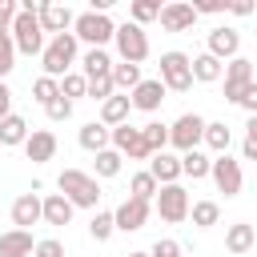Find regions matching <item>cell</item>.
<instances>
[{
	"instance_id": "e575fe53",
	"label": "cell",
	"mask_w": 257,
	"mask_h": 257,
	"mask_svg": "<svg viewBox=\"0 0 257 257\" xmlns=\"http://www.w3.org/2000/svg\"><path fill=\"white\" fill-rule=\"evenodd\" d=\"M141 133H145V141H149V149H153V153H165V145H169V124L149 120V124H141Z\"/></svg>"
},
{
	"instance_id": "484cf974",
	"label": "cell",
	"mask_w": 257,
	"mask_h": 257,
	"mask_svg": "<svg viewBox=\"0 0 257 257\" xmlns=\"http://www.w3.org/2000/svg\"><path fill=\"white\" fill-rule=\"evenodd\" d=\"M24 141H28V120L16 116V112H8V116L0 120V145L12 149V145H24Z\"/></svg>"
},
{
	"instance_id": "1f68e13d",
	"label": "cell",
	"mask_w": 257,
	"mask_h": 257,
	"mask_svg": "<svg viewBox=\"0 0 257 257\" xmlns=\"http://www.w3.org/2000/svg\"><path fill=\"white\" fill-rule=\"evenodd\" d=\"M229 141H233V133H229L225 120H209V124H205V145H209L213 153H229Z\"/></svg>"
},
{
	"instance_id": "836d02e7",
	"label": "cell",
	"mask_w": 257,
	"mask_h": 257,
	"mask_svg": "<svg viewBox=\"0 0 257 257\" xmlns=\"http://www.w3.org/2000/svg\"><path fill=\"white\" fill-rule=\"evenodd\" d=\"M60 96H68V100L88 96V76H84V72H68V76H60Z\"/></svg>"
},
{
	"instance_id": "30bf717a",
	"label": "cell",
	"mask_w": 257,
	"mask_h": 257,
	"mask_svg": "<svg viewBox=\"0 0 257 257\" xmlns=\"http://www.w3.org/2000/svg\"><path fill=\"white\" fill-rule=\"evenodd\" d=\"M209 177H213V185L225 193V197H237L241 193V161H233L229 153H217L213 157V169H209Z\"/></svg>"
},
{
	"instance_id": "7bdbcfd3",
	"label": "cell",
	"mask_w": 257,
	"mask_h": 257,
	"mask_svg": "<svg viewBox=\"0 0 257 257\" xmlns=\"http://www.w3.org/2000/svg\"><path fill=\"white\" fill-rule=\"evenodd\" d=\"M32 257H64V245L56 237H44V241H36V253Z\"/></svg>"
},
{
	"instance_id": "681fc988",
	"label": "cell",
	"mask_w": 257,
	"mask_h": 257,
	"mask_svg": "<svg viewBox=\"0 0 257 257\" xmlns=\"http://www.w3.org/2000/svg\"><path fill=\"white\" fill-rule=\"evenodd\" d=\"M120 0H92V12H108V8H116Z\"/></svg>"
},
{
	"instance_id": "d6986e66",
	"label": "cell",
	"mask_w": 257,
	"mask_h": 257,
	"mask_svg": "<svg viewBox=\"0 0 257 257\" xmlns=\"http://www.w3.org/2000/svg\"><path fill=\"white\" fill-rule=\"evenodd\" d=\"M40 24H44L48 36H60V32H68V24H76V16H72L68 4H56V0H52V4L40 12Z\"/></svg>"
},
{
	"instance_id": "816d5d0a",
	"label": "cell",
	"mask_w": 257,
	"mask_h": 257,
	"mask_svg": "<svg viewBox=\"0 0 257 257\" xmlns=\"http://www.w3.org/2000/svg\"><path fill=\"white\" fill-rule=\"evenodd\" d=\"M141 4H149V8H157V12L165 8V0H141Z\"/></svg>"
},
{
	"instance_id": "277c9868",
	"label": "cell",
	"mask_w": 257,
	"mask_h": 257,
	"mask_svg": "<svg viewBox=\"0 0 257 257\" xmlns=\"http://www.w3.org/2000/svg\"><path fill=\"white\" fill-rule=\"evenodd\" d=\"M12 40H16V52H28V56H40L44 52V24L36 12H16L12 20Z\"/></svg>"
},
{
	"instance_id": "3957f363",
	"label": "cell",
	"mask_w": 257,
	"mask_h": 257,
	"mask_svg": "<svg viewBox=\"0 0 257 257\" xmlns=\"http://www.w3.org/2000/svg\"><path fill=\"white\" fill-rule=\"evenodd\" d=\"M76 40H84L88 48H104L112 36H116V24L108 20V12H80L76 24H72Z\"/></svg>"
},
{
	"instance_id": "cb8c5ba5",
	"label": "cell",
	"mask_w": 257,
	"mask_h": 257,
	"mask_svg": "<svg viewBox=\"0 0 257 257\" xmlns=\"http://www.w3.org/2000/svg\"><path fill=\"white\" fill-rule=\"evenodd\" d=\"M72 201L64 197V193H48L44 197V225H68L72 221Z\"/></svg>"
},
{
	"instance_id": "7402d4cb",
	"label": "cell",
	"mask_w": 257,
	"mask_h": 257,
	"mask_svg": "<svg viewBox=\"0 0 257 257\" xmlns=\"http://www.w3.org/2000/svg\"><path fill=\"white\" fill-rule=\"evenodd\" d=\"M128 112H133V96H120V92H112L108 100H100V120H104L108 128L124 124V120H128Z\"/></svg>"
},
{
	"instance_id": "d590c367",
	"label": "cell",
	"mask_w": 257,
	"mask_h": 257,
	"mask_svg": "<svg viewBox=\"0 0 257 257\" xmlns=\"http://www.w3.org/2000/svg\"><path fill=\"white\" fill-rule=\"evenodd\" d=\"M120 161H124V153L100 149V153H96V177H116V173H120Z\"/></svg>"
},
{
	"instance_id": "ab89813d",
	"label": "cell",
	"mask_w": 257,
	"mask_h": 257,
	"mask_svg": "<svg viewBox=\"0 0 257 257\" xmlns=\"http://www.w3.org/2000/svg\"><path fill=\"white\" fill-rule=\"evenodd\" d=\"M44 112H48V120H52V124H60V120H68V116H72V100H68V96H56V100H48V104H44Z\"/></svg>"
},
{
	"instance_id": "f6af8a7d",
	"label": "cell",
	"mask_w": 257,
	"mask_h": 257,
	"mask_svg": "<svg viewBox=\"0 0 257 257\" xmlns=\"http://www.w3.org/2000/svg\"><path fill=\"white\" fill-rule=\"evenodd\" d=\"M229 12L233 16H253L257 12V0H229Z\"/></svg>"
},
{
	"instance_id": "ac0fdd59",
	"label": "cell",
	"mask_w": 257,
	"mask_h": 257,
	"mask_svg": "<svg viewBox=\"0 0 257 257\" xmlns=\"http://www.w3.org/2000/svg\"><path fill=\"white\" fill-rule=\"evenodd\" d=\"M36 253V241L28 229H8L0 233V257H32Z\"/></svg>"
},
{
	"instance_id": "f907efd6",
	"label": "cell",
	"mask_w": 257,
	"mask_h": 257,
	"mask_svg": "<svg viewBox=\"0 0 257 257\" xmlns=\"http://www.w3.org/2000/svg\"><path fill=\"white\" fill-rule=\"evenodd\" d=\"M245 137H249V141H257V112L249 116V124H245Z\"/></svg>"
},
{
	"instance_id": "f546056e",
	"label": "cell",
	"mask_w": 257,
	"mask_h": 257,
	"mask_svg": "<svg viewBox=\"0 0 257 257\" xmlns=\"http://www.w3.org/2000/svg\"><path fill=\"white\" fill-rule=\"evenodd\" d=\"M189 217H193L197 229H213V225L221 221V205H217V201H193Z\"/></svg>"
},
{
	"instance_id": "7dc6e473",
	"label": "cell",
	"mask_w": 257,
	"mask_h": 257,
	"mask_svg": "<svg viewBox=\"0 0 257 257\" xmlns=\"http://www.w3.org/2000/svg\"><path fill=\"white\" fill-rule=\"evenodd\" d=\"M8 112H12V88H8L4 80H0V120H4Z\"/></svg>"
},
{
	"instance_id": "7a4b0ae2",
	"label": "cell",
	"mask_w": 257,
	"mask_h": 257,
	"mask_svg": "<svg viewBox=\"0 0 257 257\" xmlns=\"http://www.w3.org/2000/svg\"><path fill=\"white\" fill-rule=\"evenodd\" d=\"M76 32H60V36H52L48 44H44V52H40V64H44V76H68V68H72V60H76Z\"/></svg>"
},
{
	"instance_id": "6da1fadb",
	"label": "cell",
	"mask_w": 257,
	"mask_h": 257,
	"mask_svg": "<svg viewBox=\"0 0 257 257\" xmlns=\"http://www.w3.org/2000/svg\"><path fill=\"white\" fill-rule=\"evenodd\" d=\"M56 189L76 205V209H96L100 201V185H96V173H80V169H64L56 177Z\"/></svg>"
},
{
	"instance_id": "7c38bea8",
	"label": "cell",
	"mask_w": 257,
	"mask_h": 257,
	"mask_svg": "<svg viewBox=\"0 0 257 257\" xmlns=\"http://www.w3.org/2000/svg\"><path fill=\"white\" fill-rule=\"evenodd\" d=\"M112 217H116V229H120V233H137V229H145V221H149V201L124 197V201L112 209Z\"/></svg>"
},
{
	"instance_id": "d4e9b609",
	"label": "cell",
	"mask_w": 257,
	"mask_h": 257,
	"mask_svg": "<svg viewBox=\"0 0 257 257\" xmlns=\"http://www.w3.org/2000/svg\"><path fill=\"white\" fill-rule=\"evenodd\" d=\"M225 76V60H217L213 52H201V56H193V80H201V84H213V80H221Z\"/></svg>"
},
{
	"instance_id": "9c48e42d",
	"label": "cell",
	"mask_w": 257,
	"mask_h": 257,
	"mask_svg": "<svg viewBox=\"0 0 257 257\" xmlns=\"http://www.w3.org/2000/svg\"><path fill=\"white\" fill-rule=\"evenodd\" d=\"M112 149H116V153H124L128 161H149V157H153V149H149L145 133H141V128H133L128 120L112 128Z\"/></svg>"
},
{
	"instance_id": "b9f144b4",
	"label": "cell",
	"mask_w": 257,
	"mask_h": 257,
	"mask_svg": "<svg viewBox=\"0 0 257 257\" xmlns=\"http://www.w3.org/2000/svg\"><path fill=\"white\" fill-rule=\"evenodd\" d=\"M149 253H153V257H181V245H177L173 237H161V241H153Z\"/></svg>"
},
{
	"instance_id": "f1b7e54d",
	"label": "cell",
	"mask_w": 257,
	"mask_h": 257,
	"mask_svg": "<svg viewBox=\"0 0 257 257\" xmlns=\"http://www.w3.org/2000/svg\"><path fill=\"white\" fill-rule=\"evenodd\" d=\"M209 169H213V161H209L201 149H189V153H181V173H185V177L201 181V177H209Z\"/></svg>"
},
{
	"instance_id": "44dd1931",
	"label": "cell",
	"mask_w": 257,
	"mask_h": 257,
	"mask_svg": "<svg viewBox=\"0 0 257 257\" xmlns=\"http://www.w3.org/2000/svg\"><path fill=\"white\" fill-rule=\"evenodd\" d=\"M253 241H257V233H253V225H249V221H233V225L225 229V249H229L233 257L249 253V249H253Z\"/></svg>"
},
{
	"instance_id": "4316f807",
	"label": "cell",
	"mask_w": 257,
	"mask_h": 257,
	"mask_svg": "<svg viewBox=\"0 0 257 257\" xmlns=\"http://www.w3.org/2000/svg\"><path fill=\"white\" fill-rule=\"evenodd\" d=\"M157 193H161V181H157L149 169L133 173V181H128V197H141V201H157Z\"/></svg>"
},
{
	"instance_id": "db71d44e",
	"label": "cell",
	"mask_w": 257,
	"mask_h": 257,
	"mask_svg": "<svg viewBox=\"0 0 257 257\" xmlns=\"http://www.w3.org/2000/svg\"><path fill=\"white\" fill-rule=\"evenodd\" d=\"M165 4H173V0H165Z\"/></svg>"
},
{
	"instance_id": "d6a6232c",
	"label": "cell",
	"mask_w": 257,
	"mask_h": 257,
	"mask_svg": "<svg viewBox=\"0 0 257 257\" xmlns=\"http://www.w3.org/2000/svg\"><path fill=\"white\" fill-rule=\"evenodd\" d=\"M88 233H92V241H108V237L116 233V217L104 213V209H96L92 221H88Z\"/></svg>"
},
{
	"instance_id": "ba28073f",
	"label": "cell",
	"mask_w": 257,
	"mask_h": 257,
	"mask_svg": "<svg viewBox=\"0 0 257 257\" xmlns=\"http://www.w3.org/2000/svg\"><path fill=\"white\" fill-rule=\"evenodd\" d=\"M189 193L173 181V185H161V193H157V213H161V221H169V225H181L185 217H189Z\"/></svg>"
},
{
	"instance_id": "52a82bcc",
	"label": "cell",
	"mask_w": 257,
	"mask_h": 257,
	"mask_svg": "<svg viewBox=\"0 0 257 257\" xmlns=\"http://www.w3.org/2000/svg\"><path fill=\"white\" fill-rule=\"evenodd\" d=\"M205 124H209V120H201L197 112H185V116H177V120L169 124V145H173V149H181V153L197 149V145L205 141Z\"/></svg>"
},
{
	"instance_id": "74e56055",
	"label": "cell",
	"mask_w": 257,
	"mask_h": 257,
	"mask_svg": "<svg viewBox=\"0 0 257 257\" xmlns=\"http://www.w3.org/2000/svg\"><path fill=\"white\" fill-rule=\"evenodd\" d=\"M12 68H16V40H12L8 32H0V80H4Z\"/></svg>"
},
{
	"instance_id": "bcb514c9",
	"label": "cell",
	"mask_w": 257,
	"mask_h": 257,
	"mask_svg": "<svg viewBox=\"0 0 257 257\" xmlns=\"http://www.w3.org/2000/svg\"><path fill=\"white\" fill-rule=\"evenodd\" d=\"M241 108H245V112H249V116H253V112H257V80H253V84H249V88H245V92H241Z\"/></svg>"
},
{
	"instance_id": "ee69618b",
	"label": "cell",
	"mask_w": 257,
	"mask_h": 257,
	"mask_svg": "<svg viewBox=\"0 0 257 257\" xmlns=\"http://www.w3.org/2000/svg\"><path fill=\"white\" fill-rule=\"evenodd\" d=\"M20 0H0V32H12V20H16V8Z\"/></svg>"
},
{
	"instance_id": "8992f818",
	"label": "cell",
	"mask_w": 257,
	"mask_h": 257,
	"mask_svg": "<svg viewBox=\"0 0 257 257\" xmlns=\"http://www.w3.org/2000/svg\"><path fill=\"white\" fill-rule=\"evenodd\" d=\"M161 80L169 92H189L193 88V60L185 52H161Z\"/></svg>"
},
{
	"instance_id": "4dcf8cb0",
	"label": "cell",
	"mask_w": 257,
	"mask_h": 257,
	"mask_svg": "<svg viewBox=\"0 0 257 257\" xmlns=\"http://www.w3.org/2000/svg\"><path fill=\"white\" fill-rule=\"evenodd\" d=\"M108 72H112V56L104 48H88L84 52V76L92 80V76H108Z\"/></svg>"
},
{
	"instance_id": "f35d334b",
	"label": "cell",
	"mask_w": 257,
	"mask_h": 257,
	"mask_svg": "<svg viewBox=\"0 0 257 257\" xmlns=\"http://www.w3.org/2000/svg\"><path fill=\"white\" fill-rule=\"evenodd\" d=\"M112 92H116L112 72H108V76H92V80H88V96H92V100H108Z\"/></svg>"
},
{
	"instance_id": "c3c4849f",
	"label": "cell",
	"mask_w": 257,
	"mask_h": 257,
	"mask_svg": "<svg viewBox=\"0 0 257 257\" xmlns=\"http://www.w3.org/2000/svg\"><path fill=\"white\" fill-rule=\"evenodd\" d=\"M48 4H52V0H20V12H36V16H40Z\"/></svg>"
},
{
	"instance_id": "83f0119b",
	"label": "cell",
	"mask_w": 257,
	"mask_h": 257,
	"mask_svg": "<svg viewBox=\"0 0 257 257\" xmlns=\"http://www.w3.org/2000/svg\"><path fill=\"white\" fill-rule=\"evenodd\" d=\"M141 80H145V76H141V64H128V60L112 64V84H116V92H133Z\"/></svg>"
},
{
	"instance_id": "ffe728a7",
	"label": "cell",
	"mask_w": 257,
	"mask_h": 257,
	"mask_svg": "<svg viewBox=\"0 0 257 257\" xmlns=\"http://www.w3.org/2000/svg\"><path fill=\"white\" fill-rule=\"evenodd\" d=\"M76 141H80V149H88V153H100V149H108V141H112V128H108L104 120H88V124H80Z\"/></svg>"
},
{
	"instance_id": "60d3db41",
	"label": "cell",
	"mask_w": 257,
	"mask_h": 257,
	"mask_svg": "<svg viewBox=\"0 0 257 257\" xmlns=\"http://www.w3.org/2000/svg\"><path fill=\"white\" fill-rule=\"evenodd\" d=\"M197 8V16H217V12H229V0H189Z\"/></svg>"
},
{
	"instance_id": "5b68a950",
	"label": "cell",
	"mask_w": 257,
	"mask_h": 257,
	"mask_svg": "<svg viewBox=\"0 0 257 257\" xmlns=\"http://www.w3.org/2000/svg\"><path fill=\"white\" fill-rule=\"evenodd\" d=\"M112 44H116L120 60H128V64H141V60L149 56V36H145V28H141V24H133V20L116 24V36H112Z\"/></svg>"
},
{
	"instance_id": "f5cc1de1",
	"label": "cell",
	"mask_w": 257,
	"mask_h": 257,
	"mask_svg": "<svg viewBox=\"0 0 257 257\" xmlns=\"http://www.w3.org/2000/svg\"><path fill=\"white\" fill-rule=\"evenodd\" d=\"M128 257H153V253H128Z\"/></svg>"
},
{
	"instance_id": "e0dca14e",
	"label": "cell",
	"mask_w": 257,
	"mask_h": 257,
	"mask_svg": "<svg viewBox=\"0 0 257 257\" xmlns=\"http://www.w3.org/2000/svg\"><path fill=\"white\" fill-rule=\"evenodd\" d=\"M237 48H241V32L237 28H213L209 32V48L205 52H213L217 60H233Z\"/></svg>"
},
{
	"instance_id": "603a6c76",
	"label": "cell",
	"mask_w": 257,
	"mask_h": 257,
	"mask_svg": "<svg viewBox=\"0 0 257 257\" xmlns=\"http://www.w3.org/2000/svg\"><path fill=\"white\" fill-rule=\"evenodd\" d=\"M149 173H153L161 185H173L177 177H185V173H181V157H173V153H153V157H149Z\"/></svg>"
},
{
	"instance_id": "8d00e7d4",
	"label": "cell",
	"mask_w": 257,
	"mask_h": 257,
	"mask_svg": "<svg viewBox=\"0 0 257 257\" xmlns=\"http://www.w3.org/2000/svg\"><path fill=\"white\" fill-rule=\"evenodd\" d=\"M32 96H36L40 104L56 100V96H60V80H56V76H36V80H32Z\"/></svg>"
},
{
	"instance_id": "8fae6325",
	"label": "cell",
	"mask_w": 257,
	"mask_h": 257,
	"mask_svg": "<svg viewBox=\"0 0 257 257\" xmlns=\"http://www.w3.org/2000/svg\"><path fill=\"white\" fill-rule=\"evenodd\" d=\"M253 80H257V76H253V60H245V56H233V60L225 64V100L241 104V92H245Z\"/></svg>"
},
{
	"instance_id": "2e32d148",
	"label": "cell",
	"mask_w": 257,
	"mask_h": 257,
	"mask_svg": "<svg viewBox=\"0 0 257 257\" xmlns=\"http://www.w3.org/2000/svg\"><path fill=\"white\" fill-rule=\"evenodd\" d=\"M165 80L157 76V80H141L137 88H133V108H141V112H157L161 104H165Z\"/></svg>"
},
{
	"instance_id": "9a60e30c",
	"label": "cell",
	"mask_w": 257,
	"mask_h": 257,
	"mask_svg": "<svg viewBox=\"0 0 257 257\" xmlns=\"http://www.w3.org/2000/svg\"><path fill=\"white\" fill-rule=\"evenodd\" d=\"M36 221H44V197L20 193V197L12 201V225H16V229H28V225H36Z\"/></svg>"
},
{
	"instance_id": "4fadbf2b",
	"label": "cell",
	"mask_w": 257,
	"mask_h": 257,
	"mask_svg": "<svg viewBox=\"0 0 257 257\" xmlns=\"http://www.w3.org/2000/svg\"><path fill=\"white\" fill-rule=\"evenodd\" d=\"M193 24H197V8L189 0H173V4L161 8V28L165 32H189Z\"/></svg>"
},
{
	"instance_id": "5bb4252c",
	"label": "cell",
	"mask_w": 257,
	"mask_h": 257,
	"mask_svg": "<svg viewBox=\"0 0 257 257\" xmlns=\"http://www.w3.org/2000/svg\"><path fill=\"white\" fill-rule=\"evenodd\" d=\"M24 157H28L32 165L52 161V157H56V133H52V128H32L28 141H24Z\"/></svg>"
}]
</instances>
